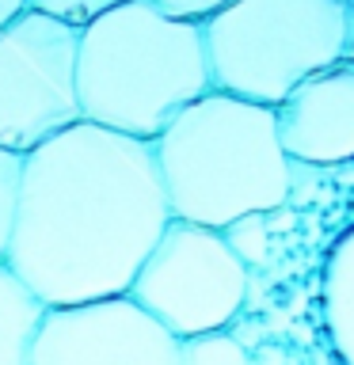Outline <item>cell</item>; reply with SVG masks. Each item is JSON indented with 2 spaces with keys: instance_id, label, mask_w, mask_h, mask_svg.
Masks as SVG:
<instances>
[{
  "instance_id": "cell-5",
  "label": "cell",
  "mask_w": 354,
  "mask_h": 365,
  "mask_svg": "<svg viewBox=\"0 0 354 365\" xmlns=\"http://www.w3.org/2000/svg\"><path fill=\"white\" fill-rule=\"evenodd\" d=\"M248 285L251 270L225 244L221 228L171 217L126 297L176 339H194L228 331L248 304Z\"/></svg>"
},
{
  "instance_id": "cell-1",
  "label": "cell",
  "mask_w": 354,
  "mask_h": 365,
  "mask_svg": "<svg viewBox=\"0 0 354 365\" xmlns=\"http://www.w3.org/2000/svg\"><path fill=\"white\" fill-rule=\"evenodd\" d=\"M168 225L153 141L76 122L27 153L8 267L46 308L111 301Z\"/></svg>"
},
{
  "instance_id": "cell-7",
  "label": "cell",
  "mask_w": 354,
  "mask_h": 365,
  "mask_svg": "<svg viewBox=\"0 0 354 365\" xmlns=\"http://www.w3.org/2000/svg\"><path fill=\"white\" fill-rule=\"evenodd\" d=\"M31 365H179V339L130 297L46 308Z\"/></svg>"
},
{
  "instance_id": "cell-12",
  "label": "cell",
  "mask_w": 354,
  "mask_h": 365,
  "mask_svg": "<svg viewBox=\"0 0 354 365\" xmlns=\"http://www.w3.org/2000/svg\"><path fill=\"white\" fill-rule=\"evenodd\" d=\"M179 365H251L244 342L228 331L179 339Z\"/></svg>"
},
{
  "instance_id": "cell-14",
  "label": "cell",
  "mask_w": 354,
  "mask_h": 365,
  "mask_svg": "<svg viewBox=\"0 0 354 365\" xmlns=\"http://www.w3.org/2000/svg\"><path fill=\"white\" fill-rule=\"evenodd\" d=\"M118 4H126V0H27L31 11H42V16L73 23V27H88L91 19H99L103 11H111Z\"/></svg>"
},
{
  "instance_id": "cell-4",
  "label": "cell",
  "mask_w": 354,
  "mask_h": 365,
  "mask_svg": "<svg viewBox=\"0 0 354 365\" xmlns=\"http://www.w3.org/2000/svg\"><path fill=\"white\" fill-rule=\"evenodd\" d=\"M350 0H228L202 19L213 91L278 107L320 68L347 61Z\"/></svg>"
},
{
  "instance_id": "cell-17",
  "label": "cell",
  "mask_w": 354,
  "mask_h": 365,
  "mask_svg": "<svg viewBox=\"0 0 354 365\" xmlns=\"http://www.w3.org/2000/svg\"><path fill=\"white\" fill-rule=\"evenodd\" d=\"M347 61H354V0H350V27H347Z\"/></svg>"
},
{
  "instance_id": "cell-16",
  "label": "cell",
  "mask_w": 354,
  "mask_h": 365,
  "mask_svg": "<svg viewBox=\"0 0 354 365\" xmlns=\"http://www.w3.org/2000/svg\"><path fill=\"white\" fill-rule=\"evenodd\" d=\"M23 8H27V0H0V27H4L8 19H16Z\"/></svg>"
},
{
  "instance_id": "cell-10",
  "label": "cell",
  "mask_w": 354,
  "mask_h": 365,
  "mask_svg": "<svg viewBox=\"0 0 354 365\" xmlns=\"http://www.w3.org/2000/svg\"><path fill=\"white\" fill-rule=\"evenodd\" d=\"M46 304L8 262H0V365H31Z\"/></svg>"
},
{
  "instance_id": "cell-2",
  "label": "cell",
  "mask_w": 354,
  "mask_h": 365,
  "mask_svg": "<svg viewBox=\"0 0 354 365\" xmlns=\"http://www.w3.org/2000/svg\"><path fill=\"white\" fill-rule=\"evenodd\" d=\"M213 91L202 23L156 0H126L80 27L76 96L84 122L156 141L183 107Z\"/></svg>"
},
{
  "instance_id": "cell-3",
  "label": "cell",
  "mask_w": 354,
  "mask_h": 365,
  "mask_svg": "<svg viewBox=\"0 0 354 365\" xmlns=\"http://www.w3.org/2000/svg\"><path fill=\"white\" fill-rule=\"evenodd\" d=\"M153 153L176 221L225 228L290 205L297 164L282 148L274 107L206 91L168 122Z\"/></svg>"
},
{
  "instance_id": "cell-8",
  "label": "cell",
  "mask_w": 354,
  "mask_h": 365,
  "mask_svg": "<svg viewBox=\"0 0 354 365\" xmlns=\"http://www.w3.org/2000/svg\"><path fill=\"white\" fill-rule=\"evenodd\" d=\"M278 137L297 168L354 164V61L301 80L278 107Z\"/></svg>"
},
{
  "instance_id": "cell-11",
  "label": "cell",
  "mask_w": 354,
  "mask_h": 365,
  "mask_svg": "<svg viewBox=\"0 0 354 365\" xmlns=\"http://www.w3.org/2000/svg\"><path fill=\"white\" fill-rule=\"evenodd\" d=\"M23 153L0 148V262H8L11 240H16V221H19V194H23Z\"/></svg>"
},
{
  "instance_id": "cell-9",
  "label": "cell",
  "mask_w": 354,
  "mask_h": 365,
  "mask_svg": "<svg viewBox=\"0 0 354 365\" xmlns=\"http://www.w3.org/2000/svg\"><path fill=\"white\" fill-rule=\"evenodd\" d=\"M324 327L343 365H354V225L335 240L324 262Z\"/></svg>"
},
{
  "instance_id": "cell-15",
  "label": "cell",
  "mask_w": 354,
  "mask_h": 365,
  "mask_svg": "<svg viewBox=\"0 0 354 365\" xmlns=\"http://www.w3.org/2000/svg\"><path fill=\"white\" fill-rule=\"evenodd\" d=\"M160 8L168 11V16H179V19H194V23H202V19H210L213 11H221L228 0H156Z\"/></svg>"
},
{
  "instance_id": "cell-13",
  "label": "cell",
  "mask_w": 354,
  "mask_h": 365,
  "mask_svg": "<svg viewBox=\"0 0 354 365\" xmlns=\"http://www.w3.org/2000/svg\"><path fill=\"white\" fill-rule=\"evenodd\" d=\"M225 244L236 251V259L244 262L248 270H256L267 262V251H270V228H267V213H248V217H236L233 225L221 228Z\"/></svg>"
},
{
  "instance_id": "cell-6",
  "label": "cell",
  "mask_w": 354,
  "mask_h": 365,
  "mask_svg": "<svg viewBox=\"0 0 354 365\" xmlns=\"http://www.w3.org/2000/svg\"><path fill=\"white\" fill-rule=\"evenodd\" d=\"M80 27L23 8L0 27V148L34 153L84 122L76 96Z\"/></svg>"
}]
</instances>
